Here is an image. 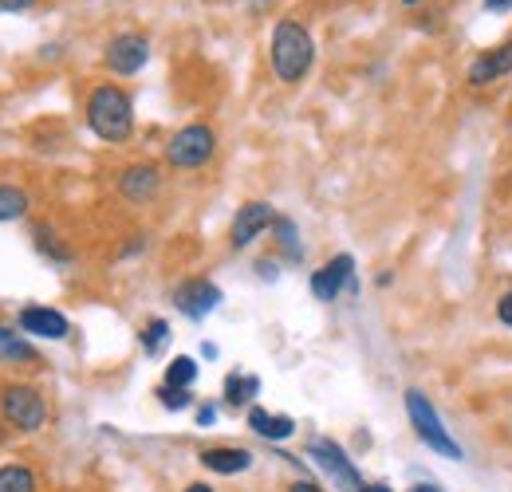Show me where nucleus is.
<instances>
[{
    "label": "nucleus",
    "instance_id": "6",
    "mask_svg": "<svg viewBox=\"0 0 512 492\" xmlns=\"http://www.w3.org/2000/svg\"><path fill=\"white\" fill-rule=\"evenodd\" d=\"M308 457L320 465L323 473L335 481V489L343 492H359L363 489V477H359V469L351 465V457L335 445V441H327V437H312L308 441Z\"/></svg>",
    "mask_w": 512,
    "mask_h": 492
},
{
    "label": "nucleus",
    "instance_id": "10",
    "mask_svg": "<svg viewBox=\"0 0 512 492\" xmlns=\"http://www.w3.org/2000/svg\"><path fill=\"white\" fill-rule=\"evenodd\" d=\"M174 304L186 319H205L209 311L221 304V288L209 280H186L174 288Z\"/></svg>",
    "mask_w": 512,
    "mask_h": 492
},
{
    "label": "nucleus",
    "instance_id": "28",
    "mask_svg": "<svg viewBox=\"0 0 512 492\" xmlns=\"http://www.w3.org/2000/svg\"><path fill=\"white\" fill-rule=\"evenodd\" d=\"M485 8H489V12H509L512 0H485Z\"/></svg>",
    "mask_w": 512,
    "mask_h": 492
},
{
    "label": "nucleus",
    "instance_id": "22",
    "mask_svg": "<svg viewBox=\"0 0 512 492\" xmlns=\"http://www.w3.org/2000/svg\"><path fill=\"white\" fill-rule=\"evenodd\" d=\"M166 335H170V323H166V319H150L146 331H142V347H146V355H158L162 343H166Z\"/></svg>",
    "mask_w": 512,
    "mask_h": 492
},
{
    "label": "nucleus",
    "instance_id": "23",
    "mask_svg": "<svg viewBox=\"0 0 512 492\" xmlns=\"http://www.w3.org/2000/svg\"><path fill=\"white\" fill-rule=\"evenodd\" d=\"M36 248H40V252H48V256H52V260H60V264H67V260H71V252H67V248L60 245V241H56L48 229H40V233H36Z\"/></svg>",
    "mask_w": 512,
    "mask_h": 492
},
{
    "label": "nucleus",
    "instance_id": "13",
    "mask_svg": "<svg viewBox=\"0 0 512 492\" xmlns=\"http://www.w3.org/2000/svg\"><path fill=\"white\" fill-rule=\"evenodd\" d=\"M201 465L209 473H221V477H233V473H245L253 465V453L249 449H229V445H217V449H205L201 453Z\"/></svg>",
    "mask_w": 512,
    "mask_h": 492
},
{
    "label": "nucleus",
    "instance_id": "33",
    "mask_svg": "<svg viewBox=\"0 0 512 492\" xmlns=\"http://www.w3.org/2000/svg\"><path fill=\"white\" fill-rule=\"evenodd\" d=\"M186 492H213V489H209V485H190Z\"/></svg>",
    "mask_w": 512,
    "mask_h": 492
},
{
    "label": "nucleus",
    "instance_id": "20",
    "mask_svg": "<svg viewBox=\"0 0 512 492\" xmlns=\"http://www.w3.org/2000/svg\"><path fill=\"white\" fill-rule=\"evenodd\" d=\"M272 233H276V241H280V248H284L288 260H300V256H304L300 237H296V225H292L288 217H276V221H272Z\"/></svg>",
    "mask_w": 512,
    "mask_h": 492
},
{
    "label": "nucleus",
    "instance_id": "32",
    "mask_svg": "<svg viewBox=\"0 0 512 492\" xmlns=\"http://www.w3.org/2000/svg\"><path fill=\"white\" fill-rule=\"evenodd\" d=\"M359 492H390V485H363Z\"/></svg>",
    "mask_w": 512,
    "mask_h": 492
},
{
    "label": "nucleus",
    "instance_id": "7",
    "mask_svg": "<svg viewBox=\"0 0 512 492\" xmlns=\"http://www.w3.org/2000/svg\"><path fill=\"white\" fill-rule=\"evenodd\" d=\"M103 60H107V67L115 75H134V71H142L146 60H150V40L138 36V32H123V36H115L107 44V56Z\"/></svg>",
    "mask_w": 512,
    "mask_h": 492
},
{
    "label": "nucleus",
    "instance_id": "31",
    "mask_svg": "<svg viewBox=\"0 0 512 492\" xmlns=\"http://www.w3.org/2000/svg\"><path fill=\"white\" fill-rule=\"evenodd\" d=\"M406 492H442L438 485H414V489H406Z\"/></svg>",
    "mask_w": 512,
    "mask_h": 492
},
{
    "label": "nucleus",
    "instance_id": "18",
    "mask_svg": "<svg viewBox=\"0 0 512 492\" xmlns=\"http://www.w3.org/2000/svg\"><path fill=\"white\" fill-rule=\"evenodd\" d=\"M24 213H28V193L20 185H0V225L20 221Z\"/></svg>",
    "mask_w": 512,
    "mask_h": 492
},
{
    "label": "nucleus",
    "instance_id": "4",
    "mask_svg": "<svg viewBox=\"0 0 512 492\" xmlns=\"http://www.w3.org/2000/svg\"><path fill=\"white\" fill-rule=\"evenodd\" d=\"M213 150H217V134L205 123H193V126H182V130L170 138L166 162L178 166V170H197V166H205V162L213 158Z\"/></svg>",
    "mask_w": 512,
    "mask_h": 492
},
{
    "label": "nucleus",
    "instance_id": "11",
    "mask_svg": "<svg viewBox=\"0 0 512 492\" xmlns=\"http://www.w3.org/2000/svg\"><path fill=\"white\" fill-rule=\"evenodd\" d=\"M16 323H20V331H28V335H40V339H67V331H71V323H67L64 311L44 308V304H32V308H24Z\"/></svg>",
    "mask_w": 512,
    "mask_h": 492
},
{
    "label": "nucleus",
    "instance_id": "1",
    "mask_svg": "<svg viewBox=\"0 0 512 492\" xmlns=\"http://www.w3.org/2000/svg\"><path fill=\"white\" fill-rule=\"evenodd\" d=\"M272 71L280 83H300L308 71H312V60H316V44L308 36V28L300 20H280L276 32H272Z\"/></svg>",
    "mask_w": 512,
    "mask_h": 492
},
{
    "label": "nucleus",
    "instance_id": "16",
    "mask_svg": "<svg viewBox=\"0 0 512 492\" xmlns=\"http://www.w3.org/2000/svg\"><path fill=\"white\" fill-rule=\"evenodd\" d=\"M0 359L4 363H36V347L24 343L12 327H0Z\"/></svg>",
    "mask_w": 512,
    "mask_h": 492
},
{
    "label": "nucleus",
    "instance_id": "2",
    "mask_svg": "<svg viewBox=\"0 0 512 492\" xmlns=\"http://www.w3.org/2000/svg\"><path fill=\"white\" fill-rule=\"evenodd\" d=\"M87 126L103 138V142H127L134 130V107L130 95L115 83H103L91 91L87 99Z\"/></svg>",
    "mask_w": 512,
    "mask_h": 492
},
{
    "label": "nucleus",
    "instance_id": "12",
    "mask_svg": "<svg viewBox=\"0 0 512 492\" xmlns=\"http://www.w3.org/2000/svg\"><path fill=\"white\" fill-rule=\"evenodd\" d=\"M158 166H150V162H138V166H127L123 170V178H119V193L127 197V201H150L154 193H158Z\"/></svg>",
    "mask_w": 512,
    "mask_h": 492
},
{
    "label": "nucleus",
    "instance_id": "5",
    "mask_svg": "<svg viewBox=\"0 0 512 492\" xmlns=\"http://www.w3.org/2000/svg\"><path fill=\"white\" fill-rule=\"evenodd\" d=\"M0 410L4 418L24 433H36L48 422V406H44V394L36 386H4L0 394Z\"/></svg>",
    "mask_w": 512,
    "mask_h": 492
},
{
    "label": "nucleus",
    "instance_id": "15",
    "mask_svg": "<svg viewBox=\"0 0 512 492\" xmlns=\"http://www.w3.org/2000/svg\"><path fill=\"white\" fill-rule=\"evenodd\" d=\"M249 430L260 433V437H268V441H284V437L296 433V422H292L288 414H268V410L253 406V410H249Z\"/></svg>",
    "mask_w": 512,
    "mask_h": 492
},
{
    "label": "nucleus",
    "instance_id": "26",
    "mask_svg": "<svg viewBox=\"0 0 512 492\" xmlns=\"http://www.w3.org/2000/svg\"><path fill=\"white\" fill-rule=\"evenodd\" d=\"M36 0H0V12H24V8H32Z\"/></svg>",
    "mask_w": 512,
    "mask_h": 492
},
{
    "label": "nucleus",
    "instance_id": "29",
    "mask_svg": "<svg viewBox=\"0 0 512 492\" xmlns=\"http://www.w3.org/2000/svg\"><path fill=\"white\" fill-rule=\"evenodd\" d=\"M288 492H323V489H320V485H312V481H296Z\"/></svg>",
    "mask_w": 512,
    "mask_h": 492
},
{
    "label": "nucleus",
    "instance_id": "9",
    "mask_svg": "<svg viewBox=\"0 0 512 492\" xmlns=\"http://www.w3.org/2000/svg\"><path fill=\"white\" fill-rule=\"evenodd\" d=\"M272 221H276V209H272L268 201H249V205H241L237 217H233V233H229L233 248L253 245L264 229H272Z\"/></svg>",
    "mask_w": 512,
    "mask_h": 492
},
{
    "label": "nucleus",
    "instance_id": "14",
    "mask_svg": "<svg viewBox=\"0 0 512 492\" xmlns=\"http://www.w3.org/2000/svg\"><path fill=\"white\" fill-rule=\"evenodd\" d=\"M509 71H512V44H505L497 52H485L481 60L469 67V83L473 87H485V83H493V79H501Z\"/></svg>",
    "mask_w": 512,
    "mask_h": 492
},
{
    "label": "nucleus",
    "instance_id": "30",
    "mask_svg": "<svg viewBox=\"0 0 512 492\" xmlns=\"http://www.w3.org/2000/svg\"><path fill=\"white\" fill-rule=\"evenodd\" d=\"M256 268H260V276H264V280H272V276H276V264H268V260H260Z\"/></svg>",
    "mask_w": 512,
    "mask_h": 492
},
{
    "label": "nucleus",
    "instance_id": "21",
    "mask_svg": "<svg viewBox=\"0 0 512 492\" xmlns=\"http://www.w3.org/2000/svg\"><path fill=\"white\" fill-rule=\"evenodd\" d=\"M193 378H197V363H193L190 355H178V359L166 367V386H174V390H186Z\"/></svg>",
    "mask_w": 512,
    "mask_h": 492
},
{
    "label": "nucleus",
    "instance_id": "17",
    "mask_svg": "<svg viewBox=\"0 0 512 492\" xmlns=\"http://www.w3.org/2000/svg\"><path fill=\"white\" fill-rule=\"evenodd\" d=\"M260 394V378L256 374H229L225 378V402L229 406H245Z\"/></svg>",
    "mask_w": 512,
    "mask_h": 492
},
{
    "label": "nucleus",
    "instance_id": "34",
    "mask_svg": "<svg viewBox=\"0 0 512 492\" xmlns=\"http://www.w3.org/2000/svg\"><path fill=\"white\" fill-rule=\"evenodd\" d=\"M402 4H418V0H402Z\"/></svg>",
    "mask_w": 512,
    "mask_h": 492
},
{
    "label": "nucleus",
    "instance_id": "19",
    "mask_svg": "<svg viewBox=\"0 0 512 492\" xmlns=\"http://www.w3.org/2000/svg\"><path fill=\"white\" fill-rule=\"evenodd\" d=\"M0 492H36V473L28 465H4L0 469Z\"/></svg>",
    "mask_w": 512,
    "mask_h": 492
},
{
    "label": "nucleus",
    "instance_id": "24",
    "mask_svg": "<svg viewBox=\"0 0 512 492\" xmlns=\"http://www.w3.org/2000/svg\"><path fill=\"white\" fill-rule=\"evenodd\" d=\"M158 398H162V406H166V410H186V406H190V390L162 386V390H158Z\"/></svg>",
    "mask_w": 512,
    "mask_h": 492
},
{
    "label": "nucleus",
    "instance_id": "3",
    "mask_svg": "<svg viewBox=\"0 0 512 492\" xmlns=\"http://www.w3.org/2000/svg\"><path fill=\"white\" fill-rule=\"evenodd\" d=\"M406 414H410L414 433L422 437V445H430L434 453H442V457H449V461H461V457H465V453H461V445L453 441V433L442 426V418H438L434 402H430L422 390H406Z\"/></svg>",
    "mask_w": 512,
    "mask_h": 492
},
{
    "label": "nucleus",
    "instance_id": "27",
    "mask_svg": "<svg viewBox=\"0 0 512 492\" xmlns=\"http://www.w3.org/2000/svg\"><path fill=\"white\" fill-rule=\"evenodd\" d=\"M213 422H217V410L213 406H201L197 410V426H213Z\"/></svg>",
    "mask_w": 512,
    "mask_h": 492
},
{
    "label": "nucleus",
    "instance_id": "25",
    "mask_svg": "<svg viewBox=\"0 0 512 492\" xmlns=\"http://www.w3.org/2000/svg\"><path fill=\"white\" fill-rule=\"evenodd\" d=\"M497 319H501L505 327H512V296H505V300L497 304Z\"/></svg>",
    "mask_w": 512,
    "mask_h": 492
},
{
    "label": "nucleus",
    "instance_id": "8",
    "mask_svg": "<svg viewBox=\"0 0 512 492\" xmlns=\"http://www.w3.org/2000/svg\"><path fill=\"white\" fill-rule=\"evenodd\" d=\"M343 288H355V260L347 252H339L335 260H327L320 272H312V296L331 304Z\"/></svg>",
    "mask_w": 512,
    "mask_h": 492
}]
</instances>
